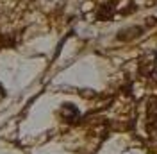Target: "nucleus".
Here are the masks:
<instances>
[{"mask_svg":"<svg viewBox=\"0 0 157 154\" xmlns=\"http://www.w3.org/2000/svg\"><path fill=\"white\" fill-rule=\"evenodd\" d=\"M147 120H148V127L157 131V100H152L148 104V115H147Z\"/></svg>","mask_w":157,"mask_h":154,"instance_id":"f257e3e1","label":"nucleus"},{"mask_svg":"<svg viewBox=\"0 0 157 154\" xmlns=\"http://www.w3.org/2000/svg\"><path fill=\"white\" fill-rule=\"evenodd\" d=\"M61 116H63L64 120L71 122V120H75L78 116V109L75 106H71V104H64V106L61 107Z\"/></svg>","mask_w":157,"mask_h":154,"instance_id":"f03ea898","label":"nucleus"}]
</instances>
